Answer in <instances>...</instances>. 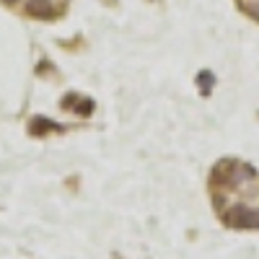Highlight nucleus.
Masks as SVG:
<instances>
[{"mask_svg": "<svg viewBox=\"0 0 259 259\" xmlns=\"http://www.w3.org/2000/svg\"><path fill=\"white\" fill-rule=\"evenodd\" d=\"M226 223L239 226V228H259V210H251L244 202H236L226 212Z\"/></svg>", "mask_w": 259, "mask_h": 259, "instance_id": "1", "label": "nucleus"}, {"mask_svg": "<svg viewBox=\"0 0 259 259\" xmlns=\"http://www.w3.org/2000/svg\"><path fill=\"white\" fill-rule=\"evenodd\" d=\"M26 13L31 18H52L57 8L52 0H26Z\"/></svg>", "mask_w": 259, "mask_h": 259, "instance_id": "2", "label": "nucleus"}, {"mask_svg": "<svg viewBox=\"0 0 259 259\" xmlns=\"http://www.w3.org/2000/svg\"><path fill=\"white\" fill-rule=\"evenodd\" d=\"M3 6H18V3H24V0H0Z\"/></svg>", "mask_w": 259, "mask_h": 259, "instance_id": "3", "label": "nucleus"}]
</instances>
